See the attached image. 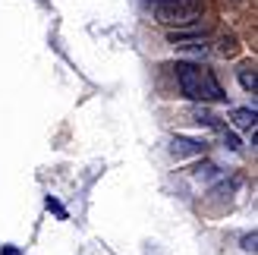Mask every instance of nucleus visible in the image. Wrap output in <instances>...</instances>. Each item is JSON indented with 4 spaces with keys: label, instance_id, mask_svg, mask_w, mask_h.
Returning <instances> with one entry per match:
<instances>
[{
    "label": "nucleus",
    "instance_id": "nucleus-6",
    "mask_svg": "<svg viewBox=\"0 0 258 255\" xmlns=\"http://www.w3.org/2000/svg\"><path fill=\"white\" fill-rule=\"evenodd\" d=\"M196 123H205V126H217V117H214V113H208V110H199V113H196Z\"/></svg>",
    "mask_w": 258,
    "mask_h": 255
},
{
    "label": "nucleus",
    "instance_id": "nucleus-2",
    "mask_svg": "<svg viewBox=\"0 0 258 255\" xmlns=\"http://www.w3.org/2000/svg\"><path fill=\"white\" fill-rule=\"evenodd\" d=\"M148 7L164 25H192L202 16L199 0H148Z\"/></svg>",
    "mask_w": 258,
    "mask_h": 255
},
{
    "label": "nucleus",
    "instance_id": "nucleus-7",
    "mask_svg": "<svg viewBox=\"0 0 258 255\" xmlns=\"http://www.w3.org/2000/svg\"><path fill=\"white\" fill-rule=\"evenodd\" d=\"M202 176H217V167H214V164H202V167H199V180H202Z\"/></svg>",
    "mask_w": 258,
    "mask_h": 255
},
{
    "label": "nucleus",
    "instance_id": "nucleus-4",
    "mask_svg": "<svg viewBox=\"0 0 258 255\" xmlns=\"http://www.w3.org/2000/svg\"><path fill=\"white\" fill-rule=\"evenodd\" d=\"M230 120H233L236 130H255V110H249V107H236L230 113Z\"/></svg>",
    "mask_w": 258,
    "mask_h": 255
},
{
    "label": "nucleus",
    "instance_id": "nucleus-5",
    "mask_svg": "<svg viewBox=\"0 0 258 255\" xmlns=\"http://www.w3.org/2000/svg\"><path fill=\"white\" fill-rule=\"evenodd\" d=\"M239 82H242V88H246V92H255V70H252V73L242 70V73H239Z\"/></svg>",
    "mask_w": 258,
    "mask_h": 255
},
{
    "label": "nucleus",
    "instance_id": "nucleus-3",
    "mask_svg": "<svg viewBox=\"0 0 258 255\" xmlns=\"http://www.w3.org/2000/svg\"><path fill=\"white\" fill-rule=\"evenodd\" d=\"M170 155H173V158L205 155V142H199V139H189V136H176L173 142H170Z\"/></svg>",
    "mask_w": 258,
    "mask_h": 255
},
{
    "label": "nucleus",
    "instance_id": "nucleus-1",
    "mask_svg": "<svg viewBox=\"0 0 258 255\" xmlns=\"http://www.w3.org/2000/svg\"><path fill=\"white\" fill-rule=\"evenodd\" d=\"M176 82L179 92H183L189 101H224V88L214 79L211 70L196 67V63H176Z\"/></svg>",
    "mask_w": 258,
    "mask_h": 255
},
{
    "label": "nucleus",
    "instance_id": "nucleus-8",
    "mask_svg": "<svg viewBox=\"0 0 258 255\" xmlns=\"http://www.w3.org/2000/svg\"><path fill=\"white\" fill-rule=\"evenodd\" d=\"M255 239H258V236H255V230H252L249 236H242V249H246V252H255Z\"/></svg>",
    "mask_w": 258,
    "mask_h": 255
}]
</instances>
